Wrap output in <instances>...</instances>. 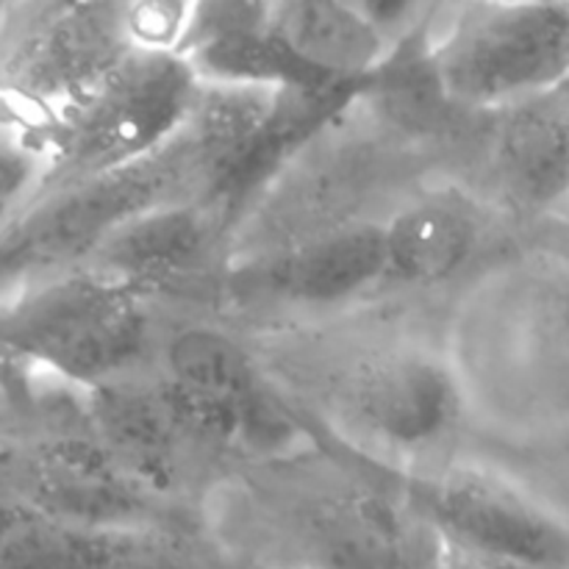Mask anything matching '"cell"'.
<instances>
[{"instance_id": "1", "label": "cell", "mask_w": 569, "mask_h": 569, "mask_svg": "<svg viewBox=\"0 0 569 569\" xmlns=\"http://www.w3.org/2000/svg\"><path fill=\"white\" fill-rule=\"evenodd\" d=\"M206 539L250 569H442L448 542L398 472L311 428L289 453L228 470Z\"/></svg>"}, {"instance_id": "2", "label": "cell", "mask_w": 569, "mask_h": 569, "mask_svg": "<svg viewBox=\"0 0 569 569\" xmlns=\"http://www.w3.org/2000/svg\"><path fill=\"white\" fill-rule=\"evenodd\" d=\"M345 356L320 381L326 422L311 428L400 478L453 465L470 403L450 356L411 339Z\"/></svg>"}, {"instance_id": "3", "label": "cell", "mask_w": 569, "mask_h": 569, "mask_svg": "<svg viewBox=\"0 0 569 569\" xmlns=\"http://www.w3.org/2000/svg\"><path fill=\"white\" fill-rule=\"evenodd\" d=\"M0 495L92 528H200L198 515L161 503L117 467L78 389L33 372V392L0 453Z\"/></svg>"}, {"instance_id": "4", "label": "cell", "mask_w": 569, "mask_h": 569, "mask_svg": "<svg viewBox=\"0 0 569 569\" xmlns=\"http://www.w3.org/2000/svg\"><path fill=\"white\" fill-rule=\"evenodd\" d=\"M161 328L156 303L144 295L83 267L0 309V353L64 387L92 392L148 372Z\"/></svg>"}, {"instance_id": "5", "label": "cell", "mask_w": 569, "mask_h": 569, "mask_svg": "<svg viewBox=\"0 0 569 569\" xmlns=\"http://www.w3.org/2000/svg\"><path fill=\"white\" fill-rule=\"evenodd\" d=\"M153 372L189 431L226 472L311 439L309 420L261 356L220 322L183 320L161 328Z\"/></svg>"}, {"instance_id": "6", "label": "cell", "mask_w": 569, "mask_h": 569, "mask_svg": "<svg viewBox=\"0 0 569 569\" xmlns=\"http://www.w3.org/2000/svg\"><path fill=\"white\" fill-rule=\"evenodd\" d=\"M176 200L200 203V178L181 133L128 170L42 183L0 231V309L39 283L89 267L117 228Z\"/></svg>"}, {"instance_id": "7", "label": "cell", "mask_w": 569, "mask_h": 569, "mask_svg": "<svg viewBox=\"0 0 569 569\" xmlns=\"http://www.w3.org/2000/svg\"><path fill=\"white\" fill-rule=\"evenodd\" d=\"M426 56L450 109L495 114L569 81V3L437 6Z\"/></svg>"}, {"instance_id": "8", "label": "cell", "mask_w": 569, "mask_h": 569, "mask_svg": "<svg viewBox=\"0 0 569 569\" xmlns=\"http://www.w3.org/2000/svg\"><path fill=\"white\" fill-rule=\"evenodd\" d=\"M137 48L133 3L0 6V126L39 133Z\"/></svg>"}, {"instance_id": "9", "label": "cell", "mask_w": 569, "mask_h": 569, "mask_svg": "<svg viewBox=\"0 0 569 569\" xmlns=\"http://www.w3.org/2000/svg\"><path fill=\"white\" fill-rule=\"evenodd\" d=\"M198 94V76L176 50H131L37 133L48 153L44 183L109 176L153 159L183 131Z\"/></svg>"}, {"instance_id": "10", "label": "cell", "mask_w": 569, "mask_h": 569, "mask_svg": "<svg viewBox=\"0 0 569 569\" xmlns=\"http://www.w3.org/2000/svg\"><path fill=\"white\" fill-rule=\"evenodd\" d=\"M381 217L356 220L228 259L217 300L250 320H309L381 298Z\"/></svg>"}, {"instance_id": "11", "label": "cell", "mask_w": 569, "mask_h": 569, "mask_svg": "<svg viewBox=\"0 0 569 569\" xmlns=\"http://www.w3.org/2000/svg\"><path fill=\"white\" fill-rule=\"evenodd\" d=\"M403 481L459 553L492 569H569V522L495 467L456 459Z\"/></svg>"}, {"instance_id": "12", "label": "cell", "mask_w": 569, "mask_h": 569, "mask_svg": "<svg viewBox=\"0 0 569 569\" xmlns=\"http://www.w3.org/2000/svg\"><path fill=\"white\" fill-rule=\"evenodd\" d=\"M81 395L89 422L117 467L156 500L187 515L194 503L200 517L206 492L226 470L189 431L153 367Z\"/></svg>"}, {"instance_id": "13", "label": "cell", "mask_w": 569, "mask_h": 569, "mask_svg": "<svg viewBox=\"0 0 569 569\" xmlns=\"http://www.w3.org/2000/svg\"><path fill=\"white\" fill-rule=\"evenodd\" d=\"M476 189L495 211L537 220L569 200V81L476 117Z\"/></svg>"}, {"instance_id": "14", "label": "cell", "mask_w": 569, "mask_h": 569, "mask_svg": "<svg viewBox=\"0 0 569 569\" xmlns=\"http://www.w3.org/2000/svg\"><path fill=\"white\" fill-rule=\"evenodd\" d=\"M231 259V233L198 200L156 206L117 228L89 267L144 295L150 303L217 295Z\"/></svg>"}, {"instance_id": "15", "label": "cell", "mask_w": 569, "mask_h": 569, "mask_svg": "<svg viewBox=\"0 0 569 569\" xmlns=\"http://www.w3.org/2000/svg\"><path fill=\"white\" fill-rule=\"evenodd\" d=\"M498 211L472 187H420L381 217L383 287L420 295L459 281L492 244Z\"/></svg>"}, {"instance_id": "16", "label": "cell", "mask_w": 569, "mask_h": 569, "mask_svg": "<svg viewBox=\"0 0 569 569\" xmlns=\"http://www.w3.org/2000/svg\"><path fill=\"white\" fill-rule=\"evenodd\" d=\"M270 3L203 0L189 3L176 53L206 87L326 89L292 64L267 31Z\"/></svg>"}, {"instance_id": "17", "label": "cell", "mask_w": 569, "mask_h": 569, "mask_svg": "<svg viewBox=\"0 0 569 569\" xmlns=\"http://www.w3.org/2000/svg\"><path fill=\"white\" fill-rule=\"evenodd\" d=\"M267 31L320 87H372L398 48L365 6L342 0L270 3Z\"/></svg>"}, {"instance_id": "18", "label": "cell", "mask_w": 569, "mask_h": 569, "mask_svg": "<svg viewBox=\"0 0 569 569\" xmlns=\"http://www.w3.org/2000/svg\"><path fill=\"white\" fill-rule=\"evenodd\" d=\"M142 531L81 526L0 495V569H120Z\"/></svg>"}, {"instance_id": "19", "label": "cell", "mask_w": 569, "mask_h": 569, "mask_svg": "<svg viewBox=\"0 0 569 569\" xmlns=\"http://www.w3.org/2000/svg\"><path fill=\"white\" fill-rule=\"evenodd\" d=\"M48 153L37 133L0 126V231L42 189Z\"/></svg>"}, {"instance_id": "20", "label": "cell", "mask_w": 569, "mask_h": 569, "mask_svg": "<svg viewBox=\"0 0 569 569\" xmlns=\"http://www.w3.org/2000/svg\"><path fill=\"white\" fill-rule=\"evenodd\" d=\"M203 528H144L120 569H206Z\"/></svg>"}, {"instance_id": "21", "label": "cell", "mask_w": 569, "mask_h": 569, "mask_svg": "<svg viewBox=\"0 0 569 569\" xmlns=\"http://www.w3.org/2000/svg\"><path fill=\"white\" fill-rule=\"evenodd\" d=\"M33 392V370L0 353V453L20 426Z\"/></svg>"}, {"instance_id": "22", "label": "cell", "mask_w": 569, "mask_h": 569, "mask_svg": "<svg viewBox=\"0 0 569 569\" xmlns=\"http://www.w3.org/2000/svg\"><path fill=\"white\" fill-rule=\"evenodd\" d=\"M442 569H492V567L481 565V561L470 559V556L459 553V550H453V548H450V545H448V559H445Z\"/></svg>"}, {"instance_id": "23", "label": "cell", "mask_w": 569, "mask_h": 569, "mask_svg": "<svg viewBox=\"0 0 569 569\" xmlns=\"http://www.w3.org/2000/svg\"><path fill=\"white\" fill-rule=\"evenodd\" d=\"M206 569H250L244 565H239V561L228 559L226 553H220V550L214 548V545L209 542V556H206Z\"/></svg>"}]
</instances>
